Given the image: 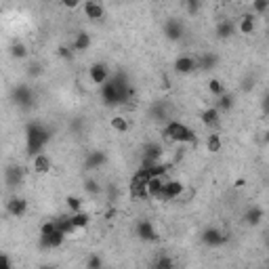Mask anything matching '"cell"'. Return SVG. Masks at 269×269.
Here are the masks:
<instances>
[{"label": "cell", "instance_id": "74e56055", "mask_svg": "<svg viewBox=\"0 0 269 269\" xmlns=\"http://www.w3.org/2000/svg\"><path fill=\"white\" fill-rule=\"evenodd\" d=\"M67 11H76V9H82V2H63Z\"/></svg>", "mask_w": 269, "mask_h": 269}, {"label": "cell", "instance_id": "836d02e7", "mask_svg": "<svg viewBox=\"0 0 269 269\" xmlns=\"http://www.w3.org/2000/svg\"><path fill=\"white\" fill-rule=\"evenodd\" d=\"M101 267H103V261L99 254H90L87 259V269H101Z\"/></svg>", "mask_w": 269, "mask_h": 269}, {"label": "cell", "instance_id": "603a6c76", "mask_svg": "<svg viewBox=\"0 0 269 269\" xmlns=\"http://www.w3.org/2000/svg\"><path fill=\"white\" fill-rule=\"evenodd\" d=\"M55 221V225H57V231H61L63 236H74V225H72V221H69V217H57V219H53Z\"/></svg>", "mask_w": 269, "mask_h": 269}, {"label": "cell", "instance_id": "ba28073f", "mask_svg": "<svg viewBox=\"0 0 269 269\" xmlns=\"http://www.w3.org/2000/svg\"><path fill=\"white\" fill-rule=\"evenodd\" d=\"M32 168H34V173H36V175H46V173H51V168H53L51 156H46L45 152H42V154H36V156L32 158Z\"/></svg>", "mask_w": 269, "mask_h": 269}, {"label": "cell", "instance_id": "8fae6325", "mask_svg": "<svg viewBox=\"0 0 269 269\" xmlns=\"http://www.w3.org/2000/svg\"><path fill=\"white\" fill-rule=\"evenodd\" d=\"M6 212H9L11 217H23L25 212H27V200L25 198H11L9 202H6Z\"/></svg>", "mask_w": 269, "mask_h": 269}, {"label": "cell", "instance_id": "4dcf8cb0", "mask_svg": "<svg viewBox=\"0 0 269 269\" xmlns=\"http://www.w3.org/2000/svg\"><path fill=\"white\" fill-rule=\"evenodd\" d=\"M66 204H67V208L72 212H80L82 210V198H78V196H67Z\"/></svg>", "mask_w": 269, "mask_h": 269}, {"label": "cell", "instance_id": "cb8c5ba5", "mask_svg": "<svg viewBox=\"0 0 269 269\" xmlns=\"http://www.w3.org/2000/svg\"><path fill=\"white\" fill-rule=\"evenodd\" d=\"M233 105H236V99H233V95L225 93V95L219 97V101H217L215 108L219 110V114H221V112H229V110L233 108Z\"/></svg>", "mask_w": 269, "mask_h": 269}, {"label": "cell", "instance_id": "e575fe53", "mask_svg": "<svg viewBox=\"0 0 269 269\" xmlns=\"http://www.w3.org/2000/svg\"><path fill=\"white\" fill-rule=\"evenodd\" d=\"M200 9H202V4L196 2V0H187V2H185V11L189 13V15H196Z\"/></svg>", "mask_w": 269, "mask_h": 269}, {"label": "cell", "instance_id": "277c9868", "mask_svg": "<svg viewBox=\"0 0 269 269\" xmlns=\"http://www.w3.org/2000/svg\"><path fill=\"white\" fill-rule=\"evenodd\" d=\"M183 189H185V185H183L181 181H175V179L164 181V185H162L160 194H158V200H162V202H173V200H177V198H181Z\"/></svg>", "mask_w": 269, "mask_h": 269}, {"label": "cell", "instance_id": "f546056e", "mask_svg": "<svg viewBox=\"0 0 269 269\" xmlns=\"http://www.w3.org/2000/svg\"><path fill=\"white\" fill-rule=\"evenodd\" d=\"M152 269H175V263H173V259L168 257V254H162V257L156 259Z\"/></svg>", "mask_w": 269, "mask_h": 269}, {"label": "cell", "instance_id": "52a82bcc", "mask_svg": "<svg viewBox=\"0 0 269 269\" xmlns=\"http://www.w3.org/2000/svg\"><path fill=\"white\" fill-rule=\"evenodd\" d=\"M202 242L208 246V248H219L223 242H225V236H223V231L221 229H217V227H208V229H204L202 231Z\"/></svg>", "mask_w": 269, "mask_h": 269}, {"label": "cell", "instance_id": "5bb4252c", "mask_svg": "<svg viewBox=\"0 0 269 269\" xmlns=\"http://www.w3.org/2000/svg\"><path fill=\"white\" fill-rule=\"evenodd\" d=\"M219 120H221V114H219V110L215 105H210V108L202 110V124L208 126V129H215L219 126Z\"/></svg>", "mask_w": 269, "mask_h": 269}, {"label": "cell", "instance_id": "1f68e13d", "mask_svg": "<svg viewBox=\"0 0 269 269\" xmlns=\"http://www.w3.org/2000/svg\"><path fill=\"white\" fill-rule=\"evenodd\" d=\"M84 192H87V194H90V196H99V194H101V185H99L97 181L89 179L87 183H84Z\"/></svg>", "mask_w": 269, "mask_h": 269}, {"label": "cell", "instance_id": "3957f363", "mask_svg": "<svg viewBox=\"0 0 269 269\" xmlns=\"http://www.w3.org/2000/svg\"><path fill=\"white\" fill-rule=\"evenodd\" d=\"M164 133H166L168 139L175 141V143H181V145H187V143L196 145L198 143V134L194 133V129L179 122V120H168Z\"/></svg>", "mask_w": 269, "mask_h": 269}, {"label": "cell", "instance_id": "e0dca14e", "mask_svg": "<svg viewBox=\"0 0 269 269\" xmlns=\"http://www.w3.org/2000/svg\"><path fill=\"white\" fill-rule=\"evenodd\" d=\"M105 164V154L103 152H90L87 156V160H84V166L89 168V171H97V168H101Z\"/></svg>", "mask_w": 269, "mask_h": 269}, {"label": "cell", "instance_id": "7a4b0ae2", "mask_svg": "<svg viewBox=\"0 0 269 269\" xmlns=\"http://www.w3.org/2000/svg\"><path fill=\"white\" fill-rule=\"evenodd\" d=\"M51 141V131L46 126H42L40 122H32L27 124V131H25V143H27V154L36 156V154H42V150L48 145Z\"/></svg>", "mask_w": 269, "mask_h": 269}, {"label": "cell", "instance_id": "6da1fadb", "mask_svg": "<svg viewBox=\"0 0 269 269\" xmlns=\"http://www.w3.org/2000/svg\"><path fill=\"white\" fill-rule=\"evenodd\" d=\"M101 97L105 105H120L126 103L133 97V89L124 74H116L114 78H110L108 82L101 87Z\"/></svg>", "mask_w": 269, "mask_h": 269}, {"label": "cell", "instance_id": "4fadbf2b", "mask_svg": "<svg viewBox=\"0 0 269 269\" xmlns=\"http://www.w3.org/2000/svg\"><path fill=\"white\" fill-rule=\"evenodd\" d=\"M254 27H257V23H254V15H252V13H244V15L240 17V21H238L236 30L240 34H244V36H250V34L254 32Z\"/></svg>", "mask_w": 269, "mask_h": 269}, {"label": "cell", "instance_id": "4316f807", "mask_svg": "<svg viewBox=\"0 0 269 269\" xmlns=\"http://www.w3.org/2000/svg\"><path fill=\"white\" fill-rule=\"evenodd\" d=\"M221 147H223V141H221V137H219V133L208 134V139H206V150H208L210 154H219V152H221Z\"/></svg>", "mask_w": 269, "mask_h": 269}, {"label": "cell", "instance_id": "ffe728a7", "mask_svg": "<svg viewBox=\"0 0 269 269\" xmlns=\"http://www.w3.org/2000/svg\"><path fill=\"white\" fill-rule=\"evenodd\" d=\"M217 63H219V57H217L215 53H204L202 57L196 61V66L200 67V69H204V72H210V69L217 67Z\"/></svg>", "mask_w": 269, "mask_h": 269}, {"label": "cell", "instance_id": "44dd1931", "mask_svg": "<svg viewBox=\"0 0 269 269\" xmlns=\"http://www.w3.org/2000/svg\"><path fill=\"white\" fill-rule=\"evenodd\" d=\"M162 185H164V177H152L145 185V196L147 198H158Z\"/></svg>", "mask_w": 269, "mask_h": 269}, {"label": "cell", "instance_id": "8992f818", "mask_svg": "<svg viewBox=\"0 0 269 269\" xmlns=\"http://www.w3.org/2000/svg\"><path fill=\"white\" fill-rule=\"evenodd\" d=\"M137 238L143 240V242H154V240H158V231L152 225V221H147V219H141L137 221Z\"/></svg>", "mask_w": 269, "mask_h": 269}, {"label": "cell", "instance_id": "2e32d148", "mask_svg": "<svg viewBox=\"0 0 269 269\" xmlns=\"http://www.w3.org/2000/svg\"><path fill=\"white\" fill-rule=\"evenodd\" d=\"M233 34H236V23H233L231 19H221L217 23V36L221 38V40L231 38Z\"/></svg>", "mask_w": 269, "mask_h": 269}, {"label": "cell", "instance_id": "d4e9b609", "mask_svg": "<svg viewBox=\"0 0 269 269\" xmlns=\"http://www.w3.org/2000/svg\"><path fill=\"white\" fill-rule=\"evenodd\" d=\"M263 217H265V212H263V208H259V206H252L248 212H246V223L248 225H259L261 221H263Z\"/></svg>", "mask_w": 269, "mask_h": 269}, {"label": "cell", "instance_id": "8d00e7d4", "mask_svg": "<svg viewBox=\"0 0 269 269\" xmlns=\"http://www.w3.org/2000/svg\"><path fill=\"white\" fill-rule=\"evenodd\" d=\"M0 269H13L11 259L6 257V254H2V252H0Z\"/></svg>", "mask_w": 269, "mask_h": 269}, {"label": "cell", "instance_id": "f35d334b", "mask_svg": "<svg viewBox=\"0 0 269 269\" xmlns=\"http://www.w3.org/2000/svg\"><path fill=\"white\" fill-rule=\"evenodd\" d=\"M59 55H61L63 59H72V51H69V48H66V46L59 48Z\"/></svg>", "mask_w": 269, "mask_h": 269}, {"label": "cell", "instance_id": "7402d4cb", "mask_svg": "<svg viewBox=\"0 0 269 269\" xmlns=\"http://www.w3.org/2000/svg\"><path fill=\"white\" fill-rule=\"evenodd\" d=\"M69 221H72L74 229L78 231V229L89 227V223H90V215H89V212H84V210H80V212H74V215H69Z\"/></svg>", "mask_w": 269, "mask_h": 269}, {"label": "cell", "instance_id": "9c48e42d", "mask_svg": "<svg viewBox=\"0 0 269 269\" xmlns=\"http://www.w3.org/2000/svg\"><path fill=\"white\" fill-rule=\"evenodd\" d=\"M173 69L177 74H192L198 69L196 66V59L189 57V55H181V57H177L175 63H173Z\"/></svg>", "mask_w": 269, "mask_h": 269}, {"label": "cell", "instance_id": "d6986e66", "mask_svg": "<svg viewBox=\"0 0 269 269\" xmlns=\"http://www.w3.org/2000/svg\"><path fill=\"white\" fill-rule=\"evenodd\" d=\"M4 179H6V185L9 187H15L21 183V179H23V171H21L19 166H9L4 171Z\"/></svg>", "mask_w": 269, "mask_h": 269}, {"label": "cell", "instance_id": "60d3db41", "mask_svg": "<svg viewBox=\"0 0 269 269\" xmlns=\"http://www.w3.org/2000/svg\"><path fill=\"white\" fill-rule=\"evenodd\" d=\"M38 269H55V267H51V265H42V267H38Z\"/></svg>", "mask_w": 269, "mask_h": 269}, {"label": "cell", "instance_id": "d6a6232c", "mask_svg": "<svg viewBox=\"0 0 269 269\" xmlns=\"http://www.w3.org/2000/svg\"><path fill=\"white\" fill-rule=\"evenodd\" d=\"M55 231H57V225H55V221H51V219L40 225V236H51Z\"/></svg>", "mask_w": 269, "mask_h": 269}, {"label": "cell", "instance_id": "d590c367", "mask_svg": "<svg viewBox=\"0 0 269 269\" xmlns=\"http://www.w3.org/2000/svg\"><path fill=\"white\" fill-rule=\"evenodd\" d=\"M269 9V2L267 0H257V2H252V11L254 13H265Z\"/></svg>", "mask_w": 269, "mask_h": 269}, {"label": "cell", "instance_id": "9a60e30c", "mask_svg": "<svg viewBox=\"0 0 269 269\" xmlns=\"http://www.w3.org/2000/svg\"><path fill=\"white\" fill-rule=\"evenodd\" d=\"M164 32H166L168 40H181V36H183V23H181L179 19H168L166 25H164Z\"/></svg>", "mask_w": 269, "mask_h": 269}, {"label": "cell", "instance_id": "f1b7e54d", "mask_svg": "<svg viewBox=\"0 0 269 269\" xmlns=\"http://www.w3.org/2000/svg\"><path fill=\"white\" fill-rule=\"evenodd\" d=\"M11 55L15 59H25L27 57V46L23 45V42H13V45H11Z\"/></svg>", "mask_w": 269, "mask_h": 269}, {"label": "cell", "instance_id": "ab89813d", "mask_svg": "<svg viewBox=\"0 0 269 269\" xmlns=\"http://www.w3.org/2000/svg\"><path fill=\"white\" fill-rule=\"evenodd\" d=\"M236 187H244V179H238L236 181Z\"/></svg>", "mask_w": 269, "mask_h": 269}, {"label": "cell", "instance_id": "30bf717a", "mask_svg": "<svg viewBox=\"0 0 269 269\" xmlns=\"http://www.w3.org/2000/svg\"><path fill=\"white\" fill-rule=\"evenodd\" d=\"M82 11L90 21H99L105 15V6L101 2H95V0H87V2L82 4Z\"/></svg>", "mask_w": 269, "mask_h": 269}, {"label": "cell", "instance_id": "5b68a950", "mask_svg": "<svg viewBox=\"0 0 269 269\" xmlns=\"http://www.w3.org/2000/svg\"><path fill=\"white\" fill-rule=\"evenodd\" d=\"M89 78L93 84H97V87H103V84L110 80L108 66H105V63H93V66L89 67Z\"/></svg>", "mask_w": 269, "mask_h": 269}, {"label": "cell", "instance_id": "7c38bea8", "mask_svg": "<svg viewBox=\"0 0 269 269\" xmlns=\"http://www.w3.org/2000/svg\"><path fill=\"white\" fill-rule=\"evenodd\" d=\"M13 95H15V103L19 105V108H23V110L32 108V103H34V95H32V90L27 89V87H17Z\"/></svg>", "mask_w": 269, "mask_h": 269}, {"label": "cell", "instance_id": "484cf974", "mask_svg": "<svg viewBox=\"0 0 269 269\" xmlns=\"http://www.w3.org/2000/svg\"><path fill=\"white\" fill-rule=\"evenodd\" d=\"M208 93H210L212 97H217V99L227 93V90H225L223 80H219V78H212V80H208Z\"/></svg>", "mask_w": 269, "mask_h": 269}, {"label": "cell", "instance_id": "ac0fdd59", "mask_svg": "<svg viewBox=\"0 0 269 269\" xmlns=\"http://www.w3.org/2000/svg\"><path fill=\"white\" fill-rule=\"evenodd\" d=\"M72 48H74V53H84V51H89V48H90V34H87V32H78L76 38H74Z\"/></svg>", "mask_w": 269, "mask_h": 269}, {"label": "cell", "instance_id": "83f0119b", "mask_svg": "<svg viewBox=\"0 0 269 269\" xmlns=\"http://www.w3.org/2000/svg\"><path fill=\"white\" fill-rule=\"evenodd\" d=\"M110 126H112V129H114L116 133H126V131L131 129V126H129V120H126L124 116H114V118L110 120Z\"/></svg>", "mask_w": 269, "mask_h": 269}]
</instances>
